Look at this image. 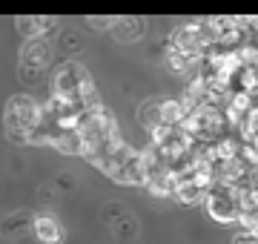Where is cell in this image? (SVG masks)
I'll list each match as a JSON object with an SVG mask.
<instances>
[{
    "instance_id": "7a4b0ae2",
    "label": "cell",
    "mask_w": 258,
    "mask_h": 244,
    "mask_svg": "<svg viewBox=\"0 0 258 244\" xmlns=\"http://www.w3.org/2000/svg\"><path fill=\"white\" fill-rule=\"evenodd\" d=\"M95 84H92V75L83 69L81 64H69L57 66L55 75H52V92L55 98H66V101H81L86 92H92Z\"/></svg>"
},
{
    "instance_id": "7c38bea8",
    "label": "cell",
    "mask_w": 258,
    "mask_h": 244,
    "mask_svg": "<svg viewBox=\"0 0 258 244\" xmlns=\"http://www.w3.org/2000/svg\"><path fill=\"white\" fill-rule=\"evenodd\" d=\"M252 106H255L252 103V92H232L230 101H227V109H232V112H238V115L249 112Z\"/></svg>"
},
{
    "instance_id": "3957f363",
    "label": "cell",
    "mask_w": 258,
    "mask_h": 244,
    "mask_svg": "<svg viewBox=\"0 0 258 244\" xmlns=\"http://www.w3.org/2000/svg\"><path fill=\"white\" fill-rule=\"evenodd\" d=\"M210 46L212 40L207 35L204 23H184V26H178L172 32V40H169V49H175V52H181L186 57H195V60H201V55Z\"/></svg>"
},
{
    "instance_id": "52a82bcc",
    "label": "cell",
    "mask_w": 258,
    "mask_h": 244,
    "mask_svg": "<svg viewBox=\"0 0 258 244\" xmlns=\"http://www.w3.org/2000/svg\"><path fill=\"white\" fill-rule=\"evenodd\" d=\"M52 144H55L60 152H66V155H81L83 152V138H81L78 130H57Z\"/></svg>"
},
{
    "instance_id": "9c48e42d",
    "label": "cell",
    "mask_w": 258,
    "mask_h": 244,
    "mask_svg": "<svg viewBox=\"0 0 258 244\" xmlns=\"http://www.w3.org/2000/svg\"><path fill=\"white\" fill-rule=\"evenodd\" d=\"M49 29H52V18H20L18 20V32L20 35H26V38H40V35H46Z\"/></svg>"
},
{
    "instance_id": "8992f818",
    "label": "cell",
    "mask_w": 258,
    "mask_h": 244,
    "mask_svg": "<svg viewBox=\"0 0 258 244\" xmlns=\"http://www.w3.org/2000/svg\"><path fill=\"white\" fill-rule=\"evenodd\" d=\"M35 235L43 244H60L63 241V227L55 216H37L35 218Z\"/></svg>"
},
{
    "instance_id": "9a60e30c",
    "label": "cell",
    "mask_w": 258,
    "mask_h": 244,
    "mask_svg": "<svg viewBox=\"0 0 258 244\" xmlns=\"http://www.w3.org/2000/svg\"><path fill=\"white\" fill-rule=\"evenodd\" d=\"M235 75L241 78V92H255L258 78H255V66H241Z\"/></svg>"
},
{
    "instance_id": "6da1fadb",
    "label": "cell",
    "mask_w": 258,
    "mask_h": 244,
    "mask_svg": "<svg viewBox=\"0 0 258 244\" xmlns=\"http://www.w3.org/2000/svg\"><path fill=\"white\" fill-rule=\"evenodd\" d=\"M40 121V106L35 103V98L29 95H15L6 103V112H3V124L9 130L12 141H29V132L35 130V124Z\"/></svg>"
},
{
    "instance_id": "30bf717a",
    "label": "cell",
    "mask_w": 258,
    "mask_h": 244,
    "mask_svg": "<svg viewBox=\"0 0 258 244\" xmlns=\"http://www.w3.org/2000/svg\"><path fill=\"white\" fill-rule=\"evenodd\" d=\"M158 112H161V121H164V124H172V127H178L186 109H184V103H181V101L166 98V101H158Z\"/></svg>"
},
{
    "instance_id": "4fadbf2b",
    "label": "cell",
    "mask_w": 258,
    "mask_h": 244,
    "mask_svg": "<svg viewBox=\"0 0 258 244\" xmlns=\"http://www.w3.org/2000/svg\"><path fill=\"white\" fill-rule=\"evenodd\" d=\"M175 130L178 127H172V124H155L152 130H149V135H152V147H161V144H166L172 135H175Z\"/></svg>"
},
{
    "instance_id": "ba28073f",
    "label": "cell",
    "mask_w": 258,
    "mask_h": 244,
    "mask_svg": "<svg viewBox=\"0 0 258 244\" xmlns=\"http://www.w3.org/2000/svg\"><path fill=\"white\" fill-rule=\"evenodd\" d=\"M112 32H115V40H123V43H132V40H138L141 35H144V20H138V18L118 20Z\"/></svg>"
},
{
    "instance_id": "8fae6325",
    "label": "cell",
    "mask_w": 258,
    "mask_h": 244,
    "mask_svg": "<svg viewBox=\"0 0 258 244\" xmlns=\"http://www.w3.org/2000/svg\"><path fill=\"white\" fill-rule=\"evenodd\" d=\"M172 193H175L184 204H198V201H204V196H207V193H204L201 187H195L189 178H178V184H175Z\"/></svg>"
},
{
    "instance_id": "5bb4252c",
    "label": "cell",
    "mask_w": 258,
    "mask_h": 244,
    "mask_svg": "<svg viewBox=\"0 0 258 244\" xmlns=\"http://www.w3.org/2000/svg\"><path fill=\"white\" fill-rule=\"evenodd\" d=\"M141 124H144L147 130H152L155 124H161V112H158V101H147L144 106H141Z\"/></svg>"
},
{
    "instance_id": "5b68a950",
    "label": "cell",
    "mask_w": 258,
    "mask_h": 244,
    "mask_svg": "<svg viewBox=\"0 0 258 244\" xmlns=\"http://www.w3.org/2000/svg\"><path fill=\"white\" fill-rule=\"evenodd\" d=\"M49 57H52L49 43L46 40H40V38H35L23 52H20V64L26 66V69H43V66L49 64Z\"/></svg>"
},
{
    "instance_id": "277c9868",
    "label": "cell",
    "mask_w": 258,
    "mask_h": 244,
    "mask_svg": "<svg viewBox=\"0 0 258 244\" xmlns=\"http://www.w3.org/2000/svg\"><path fill=\"white\" fill-rule=\"evenodd\" d=\"M204 204H207V213H210L215 221L221 224H232L238 218V201H235V187H224V184H215V187L204 196Z\"/></svg>"
},
{
    "instance_id": "2e32d148",
    "label": "cell",
    "mask_w": 258,
    "mask_h": 244,
    "mask_svg": "<svg viewBox=\"0 0 258 244\" xmlns=\"http://www.w3.org/2000/svg\"><path fill=\"white\" fill-rule=\"evenodd\" d=\"M235 244H255V233H241L235 238Z\"/></svg>"
}]
</instances>
